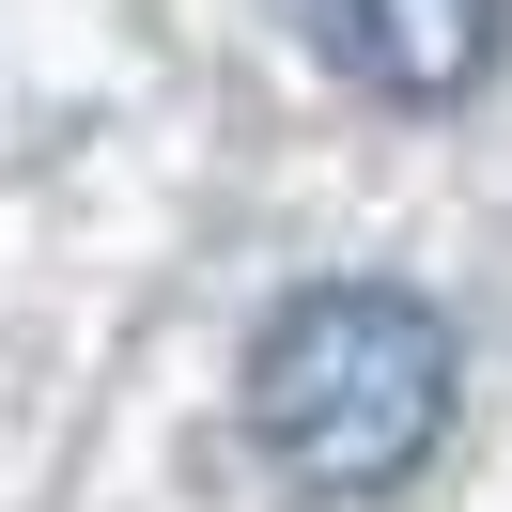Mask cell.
Instances as JSON below:
<instances>
[{
    "instance_id": "cell-2",
    "label": "cell",
    "mask_w": 512,
    "mask_h": 512,
    "mask_svg": "<svg viewBox=\"0 0 512 512\" xmlns=\"http://www.w3.org/2000/svg\"><path fill=\"white\" fill-rule=\"evenodd\" d=\"M311 32H326V63H342L357 94L466 109L481 78H497V47H512V0H311Z\"/></svg>"
},
{
    "instance_id": "cell-1",
    "label": "cell",
    "mask_w": 512,
    "mask_h": 512,
    "mask_svg": "<svg viewBox=\"0 0 512 512\" xmlns=\"http://www.w3.org/2000/svg\"><path fill=\"white\" fill-rule=\"evenodd\" d=\"M233 404L295 497H404L466 404V357H450V311L404 280H295L264 311Z\"/></svg>"
}]
</instances>
